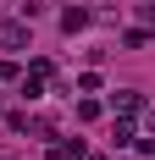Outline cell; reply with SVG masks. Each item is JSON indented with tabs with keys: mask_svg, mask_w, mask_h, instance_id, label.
<instances>
[{
	"mask_svg": "<svg viewBox=\"0 0 155 160\" xmlns=\"http://www.w3.org/2000/svg\"><path fill=\"white\" fill-rule=\"evenodd\" d=\"M0 50H28V22H0Z\"/></svg>",
	"mask_w": 155,
	"mask_h": 160,
	"instance_id": "1",
	"label": "cell"
},
{
	"mask_svg": "<svg viewBox=\"0 0 155 160\" xmlns=\"http://www.w3.org/2000/svg\"><path fill=\"white\" fill-rule=\"evenodd\" d=\"M111 105H116V116H139V111H144V94H139V88H116Z\"/></svg>",
	"mask_w": 155,
	"mask_h": 160,
	"instance_id": "2",
	"label": "cell"
},
{
	"mask_svg": "<svg viewBox=\"0 0 155 160\" xmlns=\"http://www.w3.org/2000/svg\"><path fill=\"white\" fill-rule=\"evenodd\" d=\"M50 160H83V138H56L50 144Z\"/></svg>",
	"mask_w": 155,
	"mask_h": 160,
	"instance_id": "3",
	"label": "cell"
},
{
	"mask_svg": "<svg viewBox=\"0 0 155 160\" xmlns=\"http://www.w3.org/2000/svg\"><path fill=\"white\" fill-rule=\"evenodd\" d=\"M83 28H89V11L67 6V11H61V33H83Z\"/></svg>",
	"mask_w": 155,
	"mask_h": 160,
	"instance_id": "4",
	"label": "cell"
},
{
	"mask_svg": "<svg viewBox=\"0 0 155 160\" xmlns=\"http://www.w3.org/2000/svg\"><path fill=\"white\" fill-rule=\"evenodd\" d=\"M133 138H139V132H133V122H127V116H116V127H111V144L122 149V144H133Z\"/></svg>",
	"mask_w": 155,
	"mask_h": 160,
	"instance_id": "5",
	"label": "cell"
},
{
	"mask_svg": "<svg viewBox=\"0 0 155 160\" xmlns=\"http://www.w3.org/2000/svg\"><path fill=\"white\" fill-rule=\"evenodd\" d=\"M100 116H105L100 99H78V122H100Z\"/></svg>",
	"mask_w": 155,
	"mask_h": 160,
	"instance_id": "6",
	"label": "cell"
},
{
	"mask_svg": "<svg viewBox=\"0 0 155 160\" xmlns=\"http://www.w3.org/2000/svg\"><path fill=\"white\" fill-rule=\"evenodd\" d=\"M150 39H155L150 28H127V33H122V44H127V50H144V44H150Z\"/></svg>",
	"mask_w": 155,
	"mask_h": 160,
	"instance_id": "7",
	"label": "cell"
},
{
	"mask_svg": "<svg viewBox=\"0 0 155 160\" xmlns=\"http://www.w3.org/2000/svg\"><path fill=\"white\" fill-rule=\"evenodd\" d=\"M133 149H139V155H150V160H155V116H150V127H144V138H133Z\"/></svg>",
	"mask_w": 155,
	"mask_h": 160,
	"instance_id": "8",
	"label": "cell"
},
{
	"mask_svg": "<svg viewBox=\"0 0 155 160\" xmlns=\"http://www.w3.org/2000/svg\"><path fill=\"white\" fill-rule=\"evenodd\" d=\"M28 78H39V83H50V78H56V66H50V61H33V66H28Z\"/></svg>",
	"mask_w": 155,
	"mask_h": 160,
	"instance_id": "9",
	"label": "cell"
},
{
	"mask_svg": "<svg viewBox=\"0 0 155 160\" xmlns=\"http://www.w3.org/2000/svg\"><path fill=\"white\" fill-rule=\"evenodd\" d=\"M6 127H11V132H28L33 122H28V111H11V116H6Z\"/></svg>",
	"mask_w": 155,
	"mask_h": 160,
	"instance_id": "10",
	"label": "cell"
},
{
	"mask_svg": "<svg viewBox=\"0 0 155 160\" xmlns=\"http://www.w3.org/2000/svg\"><path fill=\"white\" fill-rule=\"evenodd\" d=\"M22 72H17V61H0V83H17Z\"/></svg>",
	"mask_w": 155,
	"mask_h": 160,
	"instance_id": "11",
	"label": "cell"
},
{
	"mask_svg": "<svg viewBox=\"0 0 155 160\" xmlns=\"http://www.w3.org/2000/svg\"><path fill=\"white\" fill-rule=\"evenodd\" d=\"M139 17H144V28H155V0H144V6H139Z\"/></svg>",
	"mask_w": 155,
	"mask_h": 160,
	"instance_id": "12",
	"label": "cell"
},
{
	"mask_svg": "<svg viewBox=\"0 0 155 160\" xmlns=\"http://www.w3.org/2000/svg\"><path fill=\"white\" fill-rule=\"evenodd\" d=\"M83 160H105V155H89V149H83Z\"/></svg>",
	"mask_w": 155,
	"mask_h": 160,
	"instance_id": "13",
	"label": "cell"
},
{
	"mask_svg": "<svg viewBox=\"0 0 155 160\" xmlns=\"http://www.w3.org/2000/svg\"><path fill=\"white\" fill-rule=\"evenodd\" d=\"M0 160H17V155H0Z\"/></svg>",
	"mask_w": 155,
	"mask_h": 160,
	"instance_id": "14",
	"label": "cell"
}]
</instances>
